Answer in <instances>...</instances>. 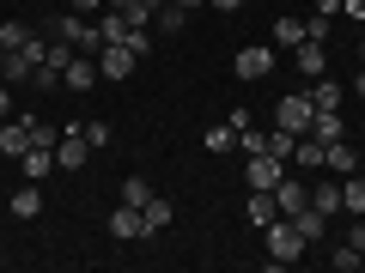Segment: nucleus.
<instances>
[{
  "mask_svg": "<svg viewBox=\"0 0 365 273\" xmlns=\"http://www.w3.org/2000/svg\"><path fill=\"white\" fill-rule=\"evenodd\" d=\"M262 231H268V255H274V267H292V261H299L304 249H311V243L299 237V225L287 219V213H280V219H268Z\"/></svg>",
  "mask_w": 365,
  "mask_h": 273,
  "instance_id": "nucleus-2",
  "label": "nucleus"
},
{
  "mask_svg": "<svg viewBox=\"0 0 365 273\" xmlns=\"http://www.w3.org/2000/svg\"><path fill=\"white\" fill-rule=\"evenodd\" d=\"M140 219H146V237H153V231H165V225L177 219V207H170V200H158V195H153V200H146V207H140Z\"/></svg>",
  "mask_w": 365,
  "mask_h": 273,
  "instance_id": "nucleus-23",
  "label": "nucleus"
},
{
  "mask_svg": "<svg viewBox=\"0 0 365 273\" xmlns=\"http://www.w3.org/2000/svg\"><path fill=\"white\" fill-rule=\"evenodd\" d=\"M359 25H365V18H359Z\"/></svg>",
  "mask_w": 365,
  "mask_h": 273,
  "instance_id": "nucleus-48",
  "label": "nucleus"
},
{
  "mask_svg": "<svg viewBox=\"0 0 365 273\" xmlns=\"http://www.w3.org/2000/svg\"><path fill=\"white\" fill-rule=\"evenodd\" d=\"M98 79H104V73H98V55H73L67 73H61V85H67V91H91Z\"/></svg>",
  "mask_w": 365,
  "mask_h": 273,
  "instance_id": "nucleus-10",
  "label": "nucleus"
},
{
  "mask_svg": "<svg viewBox=\"0 0 365 273\" xmlns=\"http://www.w3.org/2000/svg\"><path fill=\"white\" fill-rule=\"evenodd\" d=\"M347 243H353V249H359V255H365V219H353V231H347Z\"/></svg>",
  "mask_w": 365,
  "mask_h": 273,
  "instance_id": "nucleus-37",
  "label": "nucleus"
},
{
  "mask_svg": "<svg viewBox=\"0 0 365 273\" xmlns=\"http://www.w3.org/2000/svg\"><path fill=\"white\" fill-rule=\"evenodd\" d=\"M292 164H304V170H323V140L299 134V152H292Z\"/></svg>",
  "mask_w": 365,
  "mask_h": 273,
  "instance_id": "nucleus-26",
  "label": "nucleus"
},
{
  "mask_svg": "<svg viewBox=\"0 0 365 273\" xmlns=\"http://www.w3.org/2000/svg\"><path fill=\"white\" fill-rule=\"evenodd\" d=\"M359 267H365V255H359Z\"/></svg>",
  "mask_w": 365,
  "mask_h": 273,
  "instance_id": "nucleus-46",
  "label": "nucleus"
},
{
  "mask_svg": "<svg viewBox=\"0 0 365 273\" xmlns=\"http://www.w3.org/2000/svg\"><path fill=\"white\" fill-rule=\"evenodd\" d=\"M280 164H287V158H274V152H250V164H244L250 188H268V195H274V188H280V176H287Z\"/></svg>",
  "mask_w": 365,
  "mask_h": 273,
  "instance_id": "nucleus-5",
  "label": "nucleus"
},
{
  "mask_svg": "<svg viewBox=\"0 0 365 273\" xmlns=\"http://www.w3.org/2000/svg\"><path fill=\"white\" fill-rule=\"evenodd\" d=\"M158 6H165V0H128L122 13H128V25H153V18H158Z\"/></svg>",
  "mask_w": 365,
  "mask_h": 273,
  "instance_id": "nucleus-28",
  "label": "nucleus"
},
{
  "mask_svg": "<svg viewBox=\"0 0 365 273\" xmlns=\"http://www.w3.org/2000/svg\"><path fill=\"white\" fill-rule=\"evenodd\" d=\"M341 97H347V91H341L329 73H323V79H311V104H317V109H341Z\"/></svg>",
  "mask_w": 365,
  "mask_h": 273,
  "instance_id": "nucleus-22",
  "label": "nucleus"
},
{
  "mask_svg": "<svg viewBox=\"0 0 365 273\" xmlns=\"http://www.w3.org/2000/svg\"><path fill=\"white\" fill-rule=\"evenodd\" d=\"M311 13H323V18H335V13H341V0H311Z\"/></svg>",
  "mask_w": 365,
  "mask_h": 273,
  "instance_id": "nucleus-38",
  "label": "nucleus"
},
{
  "mask_svg": "<svg viewBox=\"0 0 365 273\" xmlns=\"http://www.w3.org/2000/svg\"><path fill=\"white\" fill-rule=\"evenodd\" d=\"M311 122H317L311 91H287V97L274 104V128H287V134H311Z\"/></svg>",
  "mask_w": 365,
  "mask_h": 273,
  "instance_id": "nucleus-3",
  "label": "nucleus"
},
{
  "mask_svg": "<svg viewBox=\"0 0 365 273\" xmlns=\"http://www.w3.org/2000/svg\"><path fill=\"white\" fill-rule=\"evenodd\" d=\"M311 207H317V213H341V176L317 182V188H311Z\"/></svg>",
  "mask_w": 365,
  "mask_h": 273,
  "instance_id": "nucleus-24",
  "label": "nucleus"
},
{
  "mask_svg": "<svg viewBox=\"0 0 365 273\" xmlns=\"http://www.w3.org/2000/svg\"><path fill=\"white\" fill-rule=\"evenodd\" d=\"M353 97H365V73H359V79H353Z\"/></svg>",
  "mask_w": 365,
  "mask_h": 273,
  "instance_id": "nucleus-42",
  "label": "nucleus"
},
{
  "mask_svg": "<svg viewBox=\"0 0 365 273\" xmlns=\"http://www.w3.org/2000/svg\"><path fill=\"white\" fill-rule=\"evenodd\" d=\"M31 116H37V109H31ZM31 116H19V122L0 128V158H25L31 152Z\"/></svg>",
  "mask_w": 365,
  "mask_h": 273,
  "instance_id": "nucleus-9",
  "label": "nucleus"
},
{
  "mask_svg": "<svg viewBox=\"0 0 365 273\" xmlns=\"http://www.w3.org/2000/svg\"><path fill=\"white\" fill-rule=\"evenodd\" d=\"M323 170L329 176H353V170H359V152H353L347 140H329L323 146Z\"/></svg>",
  "mask_w": 365,
  "mask_h": 273,
  "instance_id": "nucleus-12",
  "label": "nucleus"
},
{
  "mask_svg": "<svg viewBox=\"0 0 365 273\" xmlns=\"http://www.w3.org/2000/svg\"><path fill=\"white\" fill-rule=\"evenodd\" d=\"M304 200H311V188H304V182H292V176H280V188H274V207H280V213H299Z\"/></svg>",
  "mask_w": 365,
  "mask_h": 273,
  "instance_id": "nucleus-20",
  "label": "nucleus"
},
{
  "mask_svg": "<svg viewBox=\"0 0 365 273\" xmlns=\"http://www.w3.org/2000/svg\"><path fill=\"white\" fill-rule=\"evenodd\" d=\"M292 67H299L304 79H323V73H329V49H323V37H304L299 49H292Z\"/></svg>",
  "mask_w": 365,
  "mask_h": 273,
  "instance_id": "nucleus-8",
  "label": "nucleus"
},
{
  "mask_svg": "<svg viewBox=\"0 0 365 273\" xmlns=\"http://www.w3.org/2000/svg\"><path fill=\"white\" fill-rule=\"evenodd\" d=\"M311 140H347V122H341V109H317V122H311Z\"/></svg>",
  "mask_w": 365,
  "mask_h": 273,
  "instance_id": "nucleus-18",
  "label": "nucleus"
},
{
  "mask_svg": "<svg viewBox=\"0 0 365 273\" xmlns=\"http://www.w3.org/2000/svg\"><path fill=\"white\" fill-rule=\"evenodd\" d=\"M134 61H140V55H134L128 43H104V49H98V73H104V79H128Z\"/></svg>",
  "mask_w": 365,
  "mask_h": 273,
  "instance_id": "nucleus-7",
  "label": "nucleus"
},
{
  "mask_svg": "<svg viewBox=\"0 0 365 273\" xmlns=\"http://www.w3.org/2000/svg\"><path fill=\"white\" fill-rule=\"evenodd\" d=\"M268 152H274V158H292V152H299V134L274 128V134H268Z\"/></svg>",
  "mask_w": 365,
  "mask_h": 273,
  "instance_id": "nucleus-30",
  "label": "nucleus"
},
{
  "mask_svg": "<svg viewBox=\"0 0 365 273\" xmlns=\"http://www.w3.org/2000/svg\"><path fill=\"white\" fill-rule=\"evenodd\" d=\"M177 6H189V13H195V6H207V0H177Z\"/></svg>",
  "mask_w": 365,
  "mask_h": 273,
  "instance_id": "nucleus-43",
  "label": "nucleus"
},
{
  "mask_svg": "<svg viewBox=\"0 0 365 273\" xmlns=\"http://www.w3.org/2000/svg\"><path fill=\"white\" fill-rule=\"evenodd\" d=\"M86 140L91 146H110V122H86Z\"/></svg>",
  "mask_w": 365,
  "mask_h": 273,
  "instance_id": "nucleus-36",
  "label": "nucleus"
},
{
  "mask_svg": "<svg viewBox=\"0 0 365 273\" xmlns=\"http://www.w3.org/2000/svg\"><path fill=\"white\" fill-rule=\"evenodd\" d=\"M329 267H335V273H359V249H353V243H341L335 255H329Z\"/></svg>",
  "mask_w": 365,
  "mask_h": 273,
  "instance_id": "nucleus-32",
  "label": "nucleus"
},
{
  "mask_svg": "<svg viewBox=\"0 0 365 273\" xmlns=\"http://www.w3.org/2000/svg\"><path fill=\"white\" fill-rule=\"evenodd\" d=\"M311 37V18H274V49H299Z\"/></svg>",
  "mask_w": 365,
  "mask_h": 273,
  "instance_id": "nucleus-17",
  "label": "nucleus"
},
{
  "mask_svg": "<svg viewBox=\"0 0 365 273\" xmlns=\"http://www.w3.org/2000/svg\"><path fill=\"white\" fill-rule=\"evenodd\" d=\"M237 146V128H207V152H232Z\"/></svg>",
  "mask_w": 365,
  "mask_h": 273,
  "instance_id": "nucleus-33",
  "label": "nucleus"
},
{
  "mask_svg": "<svg viewBox=\"0 0 365 273\" xmlns=\"http://www.w3.org/2000/svg\"><path fill=\"white\" fill-rule=\"evenodd\" d=\"M6 109H13V85H6V79H0V116H6Z\"/></svg>",
  "mask_w": 365,
  "mask_h": 273,
  "instance_id": "nucleus-39",
  "label": "nucleus"
},
{
  "mask_svg": "<svg viewBox=\"0 0 365 273\" xmlns=\"http://www.w3.org/2000/svg\"><path fill=\"white\" fill-rule=\"evenodd\" d=\"M98 6H104V0H73V13H98Z\"/></svg>",
  "mask_w": 365,
  "mask_h": 273,
  "instance_id": "nucleus-40",
  "label": "nucleus"
},
{
  "mask_svg": "<svg viewBox=\"0 0 365 273\" xmlns=\"http://www.w3.org/2000/svg\"><path fill=\"white\" fill-rule=\"evenodd\" d=\"M25 37H31V25H25V18H6V25H0V55L25 49Z\"/></svg>",
  "mask_w": 365,
  "mask_h": 273,
  "instance_id": "nucleus-25",
  "label": "nucleus"
},
{
  "mask_svg": "<svg viewBox=\"0 0 365 273\" xmlns=\"http://www.w3.org/2000/svg\"><path fill=\"white\" fill-rule=\"evenodd\" d=\"M341 213H353V219H365V170H353V176H341Z\"/></svg>",
  "mask_w": 365,
  "mask_h": 273,
  "instance_id": "nucleus-15",
  "label": "nucleus"
},
{
  "mask_svg": "<svg viewBox=\"0 0 365 273\" xmlns=\"http://www.w3.org/2000/svg\"><path fill=\"white\" fill-rule=\"evenodd\" d=\"M182 18H189V6H177V0H170V6H158L153 25H158V31H182Z\"/></svg>",
  "mask_w": 365,
  "mask_h": 273,
  "instance_id": "nucleus-31",
  "label": "nucleus"
},
{
  "mask_svg": "<svg viewBox=\"0 0 365 273\" xmlns=\"http://www.w3.org/2000/svg\"><path fill=\"white\" fill-rule=\"evenodd\" d=\"M359 61H365V43H359Z\"/></svg>",
  "mask_w": 365,
  "mask_h": 273,
  "instance_id": "nucleus-45",
  "label": "nucleus"
},
{
  "mask_svg": "<svg viewBox=\"0 0 365 273\" xmlns=\"http://www.w3.org/2000/svg\"><path fill=\"white\" fill-rule=\"evenodd\" d=\"M122 200H128V207H146V200H153V182H146V176H128V182H122Z\"/></svg>",
  "mask_w": 365,
  "mask_h": 273,
  "instance_id": "nucleus-29",
  "label": "nucleus"
},
{
  "mask_svg": "<svg viewBox=\"0 0 365 273\" xmlns=\"http://www.w3.org/2000/svg\"><path fill=\"white\" fill-rule=\"evenodd\" d=\"M110 237H116V243H134V237H146V219H140V207H128V200H122V207L110 213Z\"/></svg>",
  "mask_w": 365,
  "mask_h": 273,
  "instance_id": "nucleus-11",
  "label": "nucleus"
},
{
  "mask_svg": "<svg viewBox=\"0 0 365 273\" xmlns=\"http://www.w3.org/2000/svg\"><path fill=\"white\" fill-rule=\"evenodd\" d=\"M244 213H250V225H268V219H280V207H274V195H268V188H250Z\"/></svg>",
  "mask_w": 365,
  "mask_h": 273,
  "instance_id": "nucleus-21",
  "label": "nucleus"
},
{
  "mask_svg": "<svg viewBox=\"0 0 365 273\" xmlns=\"http://www.w3.org/2000/svg\"><path fill=\"white\" fill-rule=\"evenodd\" d=\"M207 6H220V13H237V6H244V0H207Z\"/></svg>",
  "mask_w": 365,
  "mask_h": 273,
  "instance_id": "nucleus-41",
  "label": "nucleus"
},
{
  "mask_svg": "<svg viewBox=\"0 0 365 273\" xmlns=\"http://www.w3.org/2000/svg\"><path fill=\"white\" fill-rule=\"evenodd\" d=\"M43 61H31L25 49H13V55H0V79H6V85H31V73H37Z\"/></svg>",
  "mask_w": 365,
  "mask_h": 273,
  "instance_id": "nucleus-14",
  "label": "nucleus"
},
{
  "mask_svg": "<svg viewBox=\"0 0 365 273\" xmlns=\"http://www.w3.org/2000/svg\"><path fill=\"white\" fill-rule=\"evenodd\" d=\"M6 207H13V219H37V213H43V182H25Z\"/></svg>",
  "mask_w": 365,
  "mask_h": 273,
  "instance_id": "nucleus-19",
  "label": "nucleus"
},
{
  "mask_svg": "<svg viewBox=\"0 0 365 273\" xmlns=\"http://www.w3.org/2000/svg\"><path fill=\"white\" fill-rule=\"evenodd\" d=\"M98 31H104V43H128V13H116V6H110V13L98 18Z\"/></svg>",
  "mask_w": 365,
  "mask_h": 273,
  "instance_id": "nucleus-27",
  "label": "nucleus"
},
{
  "mask_svg": "<svg viewBox=\"0 0 365 273\" xmlns=\"http://www.w3.org/2000/svg\"><path fill=\"white\" fill-rule=\"evenodd\" d=\"M104 6H116V13H122V6H128V0H104Z\"/></svg>",
  "mask_w": 365,
  "mask_h": 273,
  "instance_id": "nucleus-44",
  "label": "nucleus"
},
{
  "mask_svg": "<svg viewBox=\"0 0 365 273\" xmlns=\"http://www.w3.org/2000/svg\"><path fill=\"white\" fill-rule=\"evenodd\" d=\"M128 49L146 55V49H153V31H146V25H128Z\"/></svg>",
  "mask_w": 365,
  "mask_h": 273,
  "instance_id": "nucleus-35",
  "label": "nucleus"
},
{
  "mask_svg": "<svg viewBox=\"0 0 365 273\" xmlns=\"http://www.w3.org/2000/svg\"><path fill=\"white\" fill-rule=\"evenodd\" d=\"M287 219H292V225H299V237H304V243H317V237H323V231H329V213H317V207H311V200H304V207H299V213H287Z\"/></svg>",
  "mask_w": 365,
  "mask_h": 273,
  "instance_id": "nucleus-16",
  "label": "nucleus"
},
{
  "mask_svg": "<svg viewBox=\"0 0 365 273\" xmlns=\"http://www.w3.org/2000/svg\"><path fill=\"white\" fill-rule=\"evenodd\" d=\"M31 85H37V91H61V67H37Z\"/></svg>",
  "mask_w": 365,
  "mask_h": 273,
  "instance_id": "nucleus-34",
  "label": "nucleus"
},
{
  "mask_svg": "<svg viewBox=\"0 0 365 273\" xmlns=\"http://www.w3.org/2000/svg\"><path fill=\"white\" fill-rule=\"evenodd\" d=\"M43 31L61 37V43H73L79 55H98V49H104V31L86 25V18H73V13H49V18H43Z\"/></svg>",
  "mask_w": 365,
  "mask_h": 273,
  "instance_id": "nucleus-1",
  "label": "nucleus"
},
{
  "mask_svg": "<svg viewBox=\"0 0 365 273\" xmlns=\"http://www.w3.org/2000/svg\"><path fill=\"white\" fill-rule=\"evenodd\" d=\"M274 61H280V55H274L268 43H250V49H237V55H232V73H237V79H268V73H274Z\"/></svg>",
  "mask_w": 365,
  "mask_h": 273,
  "instance_id": "nucleus-4",
  "label": "nucleus"
},
{
  "mask_svg": "<svg viewBox=\"0 0 365 273\" xmlns=\"http://www.w3.org/2000/svg\"><path fill=\"white\" fill-rule=\"evenodd\" d=\"M86 152H91L86 128H61V140H55V164H61V170H86Z\"/></svg>",
  "mask_w": 365,
  "mask_h": 273,
  "instance_id": "nucleus-6",
  "label": "nucleus"
},
{
  "mask_svg": "<svg viewBox=\"0 0 365 273\" xmlns=\"http://www.w3.org/2000/svg\"><path fill=\"white\" fill-rule=\"evenodd\" d=\"M0 261H6V255H0Z\"/></svg>",
  "mask_w": 365,
  "mask_h": 273,
  "instance_id": "nucleus-47",
  "label": "nucleus"
},
{
  "mask_svg": "<svg viewBox=\"0 0 365 273\" xmlns=\"http://www.w3.org/2000/svg\"><path fill=\"white\" fill-rule=\"evenodd\" d=\"M19 170H25V182H43V176H55V146H31L25 158H19Z\"/></svg>",
  "mask_w": 365,
  "mask_h": 273,
  "instance_id": "nucleus-13",
  "label": "nucleus"
}]
</instances>
